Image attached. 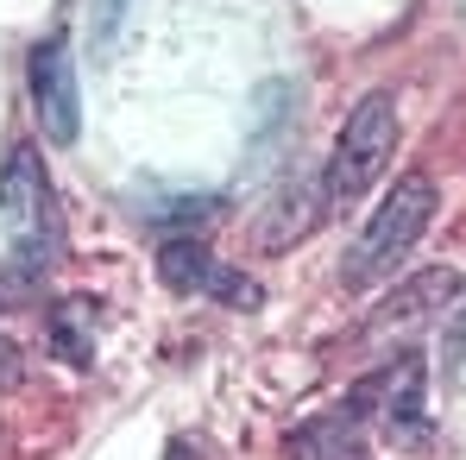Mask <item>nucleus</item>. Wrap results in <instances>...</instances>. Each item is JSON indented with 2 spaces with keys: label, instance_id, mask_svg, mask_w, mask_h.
I'll return each mask as SVG.
<instances>
[{
  "label": "nucleus",
  "instance_id": "nucleus-1",
  "mask_svg": "<svg viewBox=\"0 0 466 460\" xmlns=\"http://www.w3.org/2000/svg\"><path fill=\"white\" fill-rule=\"evenodd\" d=\"M435 209H441L435 177H429V170H403L385 196H379V209L366 215V228H360L347 265H340V284H347V291H372V284L397 278V265H403V259L416 252V240L429 233Z\"/></svg>",
  "mask_w": 466,
  "mask_h": 460
},
{
  "label": "nucleus",
  "instance_id": "nucleus-2",
  "mask_svg": "<svg viewBox=\"0 0 466 460\" xmlns=\"http://www.w3.org/2000/svg\"><path fill=\"white\" fill-rule=\"evenodd\" d=\"M0 233L13 246V265L25 278L51 271L57 246H64V221H57V189H51V170L38 146H13L6 164H0Z\"/></svg>",
  "mask_w": 466,
  "mask_h": 460
},
{
  "label": "nucleus",
  "instance_id": "nucleus-3",
  "mask_svg": "<svg viewBox=\"0 0 466 460\" xmlns=\"http://www.w3.org/2000/svg\"><path fill=\"white\" fill-rule=\"evenodd\" d=\"M397 133H403V120H397V88H366V95L347 107V120H340V133H334V152H328V177H321L328 209H353V202L385 177V164L397 158Z\"/></svg>",
  "mask_w": 466,
  "mask_h": 460
},
{
  "label": "nucleus",
  "instance_id": "nucleus-4",
  "mask_svg": "<svg viewBox=\"0 0 466 460\" xmlns=\"http://www.w3.org/2000/svg\"><path fill=\"white\" fill-rule=\"evenodd\" d=\"M25 88H32V107H38V127L51 146H70L82 133V95H76V64H70V45L51 32L32 45L25 57Z\"/></svg>",
  "mask_w": 466,
  "mask_h": 460
},
{
  "label": "nucleus",
  "instance_id": "nucleus-5",
  "mask_svg": "<svg viewBox=\"0 0 466 460\" xmlns=\"http://www.w3.org/2000/svg\"><path fill=\"white\" fill-rule=\"evenodd\" d=\"M461 291H466V278L454 265H422V271H410V278L390 284V297L379 303V322L397 328V322H416V315H448V303Z\"/></svg>",
  "mask_w": 466,
  "mask_h": 460
},
{
  "label": "nucleus",
  "instance_id": "nucleus-6",
  "mask_svg": "<svg viewBox=\"0 0 466 460\" xmlns=\"http://www.w3.org/2000/svg\"><path fill=\"white\" fill-rule=\"evenodd\" d=\"M366 404H372V384H360L347 404H334V410L309 416V423L290 435V460H347V455H353V435H360Z\"/></svg>",
  "mask_w": 466,
  "mask_h": 460
},
{
  "label": "nucleus",
  "instance_id": "nucleus-7",
  "mask_svg": "<svg viewBox=\"0 0 466 460\" xmlns=\"http://www.w3.org/2000/svg\"><path fill=\"white\" fill-rule=\"evenodd\" d=\"M372 397H385V404H379V416H385L390 435L422 442V429H429V423H422V360H416V353H403L385 379L372 384Z\"/></svg>",
  "mask_w": 466,
  "mask_h": 460
},
{
  "label": "nucleus",
  "instance_id": "nucleus-8",
  "mask_svg": "<svg viewBox=\"0 0 466 460\" xmlns=\"http://www.w3.org/2000/svg\"><path fill=\"white\" fill-rule=\"evenodd\" d=\"M45 347H51L64 366L88 373V366H95V309L82 303V297L57 303L51 315H45Z\"/></svg>",
  "mask_w": 466,
  "mask_h": 460
},
{
  "label": "nucleus",
  "instance_id": "nucleus-9",
  "mask_svg": "<svg viewBox=\"0 0 466 460\" xmlns=\"http://www.w3.org/2000/svg\"><path fill=\"white\" fill-rule=\"evenodd\" d=\"M215 271H221V259H215L202 240H170V246L157 252V278H164L177 297H189V291H215Z\"/></svg>",
  "mask_w": 466,
  "mask_h": 460
},
{
  "label": "nucleus",
  "instance_id": "nucleus-10",
  "mask_svg": "<svg viewBox=\"0 0 466 460\" xmlns=\"http://www.w3.org/2000/svg\"><path fill=\"white\" fill-rule=\"evenodd\" d=\"M208 297H221V303H233V309H252L258 297H265V291H258L252 278H239V271H228V265H221V271H215V291H208Z\"/></svg>",
  "mask_w": 466,
  "mask_h": 460
}]
</instances>
